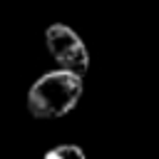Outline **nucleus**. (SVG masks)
Here are the masks:
<instances>
[{
  "instance_id": "2",
  "label": "nucleus",
  "mask_w": 159,
  "mask_h": 159,
  "mask_svg": "<svg viewBox=\"0 0 159 159\" xmlns=\"http://www.w3.org/2000/svg\"><path fill=\"white\" fill-rule=\"evenodd\" d=\"M45 45H47V52L52 55V60L57 62V67L72 70V72H77L82 77L87 75V70H89L87 45L82 42V37L70 25L52 22L45 30Z\"/></svg>"
},
{
  "instance_id": "3",
  "label": "nucleus",
  "mask_w": 159,
  "mask_h": 159,
  "mask_svg": "<svg viewBox=\"0 0 159 159\" xmlns=\"http://www.w3.org/2000/svg\"><path fill=\"white\" fill-rule=\"evenodd\" d=\"M45 159H84V149L77 144H57L45 152Z\"/></svg>"
},
{
  "instance_id": "1",
  "label": "nucleus",
  "mask_w": 159,
  "mask_h": 159,
  "mask_svg": "<svg viewBox=\"0 0 159 159\" xmlns=\"http://www.w3.org/2000/svg\"><path fill=\"white\" fill-rule=\"evenodd\" d=\"M82 94V75L57 67L37 77L27 89V112L35 119H60L77 107Z\"/></svg>"
}]
</instances>
